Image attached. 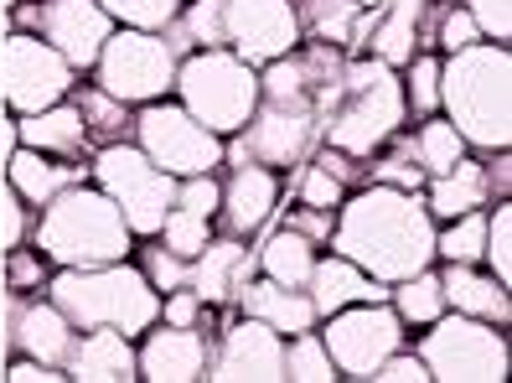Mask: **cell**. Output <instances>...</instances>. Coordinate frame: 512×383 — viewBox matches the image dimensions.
Wrapping results in <instances>:
<instances>
[{
    "label": "cell",
    "instance_id": "7c38bea8",
    "mask_svg": "<svg viewBox=\"0 0 512 383\" xmlns=\"http://www.w3.org/2000/svg\"><path fill=\"white\" fill-rule=\"evenodd\" d=\"M99 88L125 104H156L166 99V88H176V57L166 47L161 32H135V26H119L99 52Z\"/></svg>",
    "mask_w": 512,
    "mask_h": 383
},
{
    "label": "cell",
    "instance_id": "ab89813d",
    "mask_svg": "<svg viewBox=\"0 0 512 383\" xmlns=\"http://www.w3.org/2000/svg\"><path fill=\"white\" fill-rule=\"evenodd\" d=\"M404 109H414V114H430L440 109V57H409V83H404Z\"/></svg>",
    "mask_w": 512,
    "mask_h": 383
},
{
    "label": "cell",
    "instance_id": "f6af8a7d",
    "mask_svg": "<svg viewBox=\"0 0 512 383\" xmlns=\"http://www.w3.org/2000/svg\"><path fill=\"white\" fill-rule=\"evenodd\" d=\"M466 16L476 21V32L487 42L512 37V0H466Z\"/></svg>",
    "mask_w": 512,
    "mask_h": 383
},
{
    "label": "cell",
    "instance_id": "d4e9b609",
    "mask_svg": "<svg viewBox=\"0 0 512 383\" xmlns=\"http://www.w3.org/2000/svg\"><path fill=\"white\" fill-rule=\"evenodd\" d=\"M238 306H244V316L264 321V327H275L280 337H300L316 327V306L306 290H290V285H275V280H249L244 290H238Z\"/></svg>",
    "mask_w": 512,
    "mask_h": 383
},
{
    "label": "cell",
    "instance_id": "681fc988",
    "mask_svg": "<svg viewBox=\"0 0 512 383\" xmlns=\"http://www.w3.org/2000/svg\"><path fill=\"white\" fill-rule=\"evenodd\" d=\"M285 228H295L300 239H311L316 249L331 244V213H326V208H295V213L285 218Z\"/></svg>",
    "mask_w": 512,
    "mask_h": 383
},
{
    "label": "cell",
    "instance_id": "6f0895ef",
    "mask_svg": "<svg viewBox=\"0 0 512 383\" xmlns=\"http://www.w3.org/2000/svg\"><path fill=\"white\" fill-rule=\"evenodd\" d=\"M357 6H383V0H357Z\"/></svg>",
    "mask_w": 512,
    "mask_h": 383
},
{
    "label": "cell",
    "instance_id": "5bb4252c",
    "mask_svg": "<svg viewBox=\"0 0 512 383\" xmlns=\"http://www.w3.org/2000/svg\"><path fill=\"white\" fill-rule=\"evenodd\" d=\"M11 11H16L21 32H32L47 47H57L78 73L94 68L104 42L114 37V21L99 0H32V6H11Z\"/></svg>",
    "mask_w": 512,
    "mask_h": 383
},
{
    "label": "cell",
    "instance_id": "52a82bcc",
    "mask_svg": "<svg viewBox=\"0 0 512 383\" xmlns=\"http://www.w3.org/2000/svg\"><path fill=\"white\" fill-rule=\"evenodd\" d=\"M176 94L197 125H207L213 135H238L254 120L259 68H249L228 47H202L176 63Z\"/></svg>",
    "mask_w": 512,
    "mask_h": 383
},
{
    "label": "cell",
    "instance_id": "ba28073f",
    "mask_svg": "<svg viewBox=\"0 0 512 383\" xmlns=\"http://www.w3.org/2000/svg\"><path fill=\"white\" fill-rule=\"evenodd\" d=\"M419 363L430 383H502L507 378V337L481 316L440 311L430 332L419 337Z\"/></svg>",
    "mask_w": 512,
    "mask_h": 383
},
{
    "label": "cell",
    "instance_id": "d6a6232c",
    "mask_svg": "<svg viewBox=\"0 0 512 383\" xmlns=\"http://www.w3.org/2000/svg\"><path fill=\"white\" fill-rule=\"evenodd\" d=\"M78 114H83V130H88V140H99V145H114V140H125L130 130H135V114H130V104L125 99H114V94H104V88L94 83L88 94L78 99Z\"/></svg>",
    "mask_w": 512,
    "mask_h": 383
},
{
    "label": "cell",
    "instance_id": "5b68a950",
    "mask_svg": "<svg viewBox=\"0 0 512 383\" xmlns=\"http://www.w3.org/2000/svg\"><path fill=\"white\" fill-rule=\"evenodd\" d=\"M404 78L399 68L378 63V57H363V63H347L342 83L331 94L326 114H321V140L331 151L347 156H373L378 145H388L404 125Z\"/></svg>",
    "mask_w": 512,
    "mask_h": 383
},
{
    "label": "cell",
    "instance_id": "db71d44e",
    "mask_svg": "<svg viewBox=\"0 0 512 383\" xmlns=\"http://www.w3.org/2000/svg\"><path fill=\"white\" fill-rule=\"evenodd\" d=\"M6 352H11V332L0 327V378H6Z\"/></svg>",
    "mask_w": 512,
    "mask_h": 383
},
{
    "label": "cell",
    "instance_id": "cb8c5ba5",
    "mask_svg": "<svg viewBox=\"0 0 512 383\" xmlns=\"http://www.w3.org/2000/svg\"><path fill=\"white\" fill-rule=\"evenodd\" d=\"M306 296H311L316 316H331V311H342V306L388 301V285H383V280H373L368 270H357L352 259L331 254V259H316V270H311V285H306Z\"/></svg>",
    "mask_w": 512,
    "mask_h": 383
},
{
    "label": "cell",
    "instance_id": "7bdbcfd3",
    "mask_svg": "<svg viewBox=\"0 0 512 383\" xmlns=\"http://www.w3.org/2000/svg\"><path fill=\"white\" fill-rule=\"evenodd\" d=\"M497 270V280L507 285L512 280V208L507 202H497V213L487 218V254H481Z\"/></svg>",
    "mask_w": 512,
    "mask_h": 383
},
{
    "label": "cell",
    "instance_id": "8fae6325",
    "mask_svg": "<svg viewBox=\"0 0 512 383\" xmlns=\"http://www.w3.org/2000/svg\"><path fill=\"white\" fill-rule=\"evenodd\" d=\"M78 83V68L57 47H47L32 32H6L0 42V94L6 109L16 114H42L52 104H63Z\"/></svg>",
    "mask_w": 512,
    "mask_h": 383
},
{
    "label": "cell",
    "instance_id": "ee69618b",
    "mask_svg": "<svg viewBox=\"0 0 512 383\" xmlns=\"http://www.w3.org/2000/svg\"><path fill=\"white\" fill-rule=\"evenodd\" d=\"M342 197H347V187L337 182L331 171H321V166H306L300 171V208H342Z\"/></svg>",
    "mask_w": 512,
    "mask_h": 383
},
{
    "label": "cell",
    "instance_id": "e0dca14e",
    "mask_svg": "<svg viewBox=\"0 0 512 383\" xmlns=\"http://www.w3.org/2000/svg\"><path fill=\"white\" fill-rule=\"evenodd\" d=\"M218 197H223V187L213 182V171H207V176H182V182H176V202H171V213H166V223H161L171 254L197 259L207 244H213Z\"/></svg>",
    "mask_w": 512,
    "mask_h": 383
},
{
    "label": "cell",
    "instance_id": "603a6c76",
    "mask_svg": "<svg viewBox=\"0 0 512 383\" xmlns=\"http://www.w3.org/2000/svg\"><path fill=\"white\" fill-rule=\"evenodd\" d=\"M83 176H88V166H78V161H57V156H42V151H32V145L11 151V161H6V182H11V192L26 202V208H47V202H52L57 192L78 187Z\"/></svg>",
    "mask_w": 512,
    "mask_h": 383
},
{
    "label": "cell",
    "instance_id": "f5cc1de1",
    "mask_svg": "<svg viewBox=\"0 0 512 383\" xmlns=\"http://www.w3.org/2000/svg\"><path fill=\"white\" fill-rule=\"evenodd\" d=\"M321 171H331V176H337V182L342 187H352V182H363V166H357V156H347V151H331V145H326V151H321V161H316Z\"/></svg>",
    "mask_w": 512,
    "mask_h": 383
},
{
    "label": "cell",
    "instance_id": "60d3db41",
    "mask_svg": "<svg viewBox=\"0 0 512 383\" xmlns=\"http://www.w3.org/2000/svg\"><path fill=\"white\" fill-rule=\"evenodd\" d=\"M6 290L11 296H37L47 290V264H42V249H11L6 254Z\"/></svg>",
    "mask_w": 512,
    "mask_h": 383
},
{
    "label": "cell",
    "instance_id": "d6986e66",
    "mask_svg": "<svg viewBox=\"0 0 512 383\" xmlns=\"http://www.w3.org/2000/svg\"><path fill=\"white\" fill-rule=\"evenodd\" d=\"M280 202V176L269 166H254L244 161L228 182H223V197H218V223L228 239H244V233H259L269 223V213H275Z\"/></svg>",
    "mask_w": 512,
    "mask_h": 383
},
{
    "label": "cell",
    "instance_id": "8d00e7d4",
    "mask_svg": "<svg viewBox=\"0 0 512 383\" xmlns=\"http://www.w3.org/2000/svg\"><path fill=\"white\" fill-rule=\"evenodd\" d=\"M435 254L445 264H476L481 254H487V213H461V218H450L445 233H435Z\"/></svg>",
    "mask_w": 512,
    "mask_h": 383
},
{
    "label": "cell",
    "instance_id": "f35d334b",
    "mask_svg": "<svg viewBox=\"0 0 512 383\" xmlns=\"http://www.w3.org/2000/svg\"><path fill=\"white\" fill-rule=\"evenodd\" d=\"M109 11V21L135 26V32H166V26L182 16V0H99Z\"/></svg>",
    "mask_w": 512,
    "mask_h": 383
},
{
    "label": "cell",
    "instance_id": "4dcf8cb0",
    "mask_svg": "<svg viewBox=\"0 0 512 383\" xmlns=\"http://www.w3.org/2000/svg\"><path fill=\"white\" fill-rule=\"evenodd\" d=\"M166 47L171 57L182 63V57L197 47H228V26H223V0H192V6L166 26Z\"/></svg>",
    "mask_w": 512,
    "mask_h": 383
},
{
    "label": "cell",
    "instance_id": "b9f144b4",
    "mask_svg": "<svg viewBox=\"0 0 512 383\" xmlns=\"http://www.w3.org/2000/svg\"><path fill=\"white\" fill-rule=\"evenodd\" d=\"M145 280L161 290V296H171V290H182L187 280H192V259H182V254H171L166 244H156V249H145Z\"/></svg>",
    "mask_w": 512,
    "mask_h": 383
},
{
    "label": "cell",
    "instance_id": "8992f818",
    "mask_svg": "<svg viewBox=\"0 0 512 383\" xmlns=\"http://www.w3.org/2000/svg\"><path fill=\"white\" fill-rule=\"evenodd\" d=\"M130 223L125 213L109 202V192L99 187H68L57 192L37 228H32V244L42 249V259L63 264V270H94V264H114L130 254Z\"/></svg>",
    "mask_w": 512,
    "mask_h": 383
},
{
    "label": "cell",
    "instance_id": "d590c367",
    "mask_svg": "<svg viewBox=\"0 0 512 383\" xmlns=\"http://www.w3.org/2000/svg\"><path fill=\"white\" fill-rule=\"evenodd\" d=\"M26 239V202L11 192V182H0V327L11 332V306L16 296L6 290V254Z\"/></svg>",
    "mask_w": 512,
    "mask_h": 383
},
{
    "label": "cell",
    "instance_id": "680465c9",
    "mask_svg": "<svg viewBox=\"0 0 512 383\" xmlns=\"http://www.w3.org/2000/svg\"><path fill=\"white\" fill-rule=\"evenodd\" d=\"M0 182H6V176H0Z\"/></svg>",
    "mask_w": 512,
    "mask_h": 383
},
{
    "label": "cell",
    "instance_id": "f1b7e54d",
    "mask_svg": "<svg viewBox=\"0 0 512 383\" xmlns=\"http://www.w3.org/2000/svg\"><path fill=\"white\" fill-rule=\"evenodd\" d=\"M425 6L430 0H383V16L373 26V57L388 68H409V57L419 47V21H425Z\"/></svg>",
    "mask_w": 512,
    "mask_h": 383
},
{
    "label": "cell",
    "instance_id": "836d02e7",
    "mask_svg": "<svg viewBox=\"0 0 512 383\" xmlns=\"http://www.w3.org/2000/svg\"><path fill=\"white\" fill-rule=\"evenodd\" d=\"M300 6H306V11H295L300 32H311L316 42H331V47H347L357 11H368V6H357V0H300Z\"/></svg>",
    "mask_w": 512,
    "mask_h": 383
},
{
    "label": "cell",
    "instance_id": "74e56055",
    "mask_svg": "<svg viewBox=\"0 0 512 383\" xmlns=\"http://www.w3.org/2000/svg\"><path fill=\"white\" fill-rule=\"evenodd\" d=\"M285 378H290V383H331V378H342L316 327L300 332V337L285 347Z\"/></svg>",
    "mask_w": 512,
    "mask_h": 383
},
{
    "label": "cell",
    "instance_id": "bcb514c9",
    "mask_svg": "<svg viewBox=\"0 0 512 383\" xmlns=\"http://www.w3.org/2000/svg\"><path fill=\"white\" fill-rule=\"evenodd\" d=\"M373 383H430V368L419 363V352H388V358L378 363V373H373Z\"/></svg>",
    "mask_w": 512,
    "mask_h": 383
},
{
    "label": "cell",
    "instance_id": "277c9868",
    "mask_svg": "<svg viewBox=\"0 0 512 383\" xmlns=\"http://www.w3.org/2000/svg\"><path fill=\"white\" fill-rule=\"evenodd\" d=\"M47 301L63 311L78 332L88 327H114V332H150L161 321V290L145 280V270L114 259L94 270H57L47 280Z\"/></svg>",
    "mask_w": 512,
    "mask_h": 383
},
{
    "label": "cell",
    "instance_id": "2e32d148",
    "mask_svg": "<svg viewBox=\"0 0 512 383\" xmlns=\"http://www.w3.org/2000/svg\"><path fill=\"white\" fill-rule=\"evenodd\" d=\"M213 383H290L285 378V337L264 321L244 316L223 332V347L207 358Z\"/></svg>",
    "mask_w": 512,
    "mask_h": 383
},
{
    "label": "cell",
    "instance_id": "4316f807",
    "mask_svg": "<svg viewBox=\"0 0 512 383\" xmlns=\"http://www.w3.org/2000/svg\"><path fill=\"white\" fill-rule=\"evenodd\" d=\"M16 140L21 145H32V151L42 156H57V161H73L83 145H88V130H83V114L78 104H52L42 114H21L16 120Z\"/></svg>",
    "mask_w": 512,
    "mask_h": 383
},
{
    "label": "cell",
    "instance_id": "9c48e42d",
    "mask_svg": "<svg viewBox=\"0 0 512 383\" xmlns=\"http://www.w3.org/2000/svg\"><path fill=\"white\" fill-rule=\"evenodd\" d=\"M94 182L99 192H109V202L119 213H125L130 233H140V239H156L171 202H176V176H166L156 161H150L140 145L130 140H114V145H99L94 151Z\"/></svg>",
    "mask_w": 512,
    "mask_h": 383
},
{
    "label": "cell",
    "instance_id": "7a4b0ae2",
    "mask_svg": "<svg viewBox=\"0 0 512 383\" xmlns=\"http://www.w3.org/2000/svg\"><path fill=\"white\" fill-rule=\"evenodd\" d=\"M331 249L368 270L383 285H399L435 259V218L419 192L404 187H363L357 197H342L337 228H331Z\"/></svg>",
    "mask_w": 512,
    "mask_h": 383
},
{
    "label": "cell",
    "instance_id": "7402d4cb",
    "mask_svg": "<svg viewBox=\"0 0 512 383\" xmlns=\"http://www.w3.org/2000/svg\"><path fill=\"white\" fill-rule=\"evenodd\" d=\"M254 280V254L244 249V239H213L197 259H192V290L202 306H228L238 301V290Z\"/></svg>",
    "mask_w": 512,
    "mask_h": 383
},
{
    "label": "cell",
    "instance_id": "30bf717a",
    "mask_svg": "<svg viewBox=\"0 0 512 383\" xmlns=\"http://www.w3.org/2000/svg\"><path fill=\"white\" fill-rule=\"evenodd\" d=\"M135 140H140V151L156 161L166 176H207V171H218L223 166V135H213L207 125H197L192 114L182 104H140L135 114Z\"/></svg>",
    "mask_w": 512,
    "mask_h": 383
},
{
    "label": "cell",
    "instance_id": "ffe728a7",
    "mask_svg": "<svg viewBox=\"0 0 512 383\" xmlns=\"http://www.w3.org/2000/svg\"><path fill=\"white\" fill-rule=\"evenodd\" d=\"M135 358H140V378H150V383H197V378H207V342H202L197 327L150 332Z\"/></svg>",
    "mask_w": 512,
    "mask_h": 383
},
{
    "label": "cell",
    "instance_id": "816d5d0a",
    "mask_svg": "<svg viewBox=\"0 0 512 383\" xmlns=\"http://www.w3.org/2000/svg\"><path fill=\"white\" fill-rule=\"evenodd\" d=\"M6 378H11V383H63L68 373H63V368H47V363H37V358H16V363H6Z\"/></svg>",
    "mask_w": 512,
    "mask_h": 383
},
{
    "label": "cell",
    "instance_id": "6da1fadb",
    "mask_svg": "<svg viewBox=\"0 0 512 383\" xmlns=\"http://www.w3.org/2000/svg\"><path fill=\"white\" fill-rule=\"evenodd\" d=\"M342 68H347V57L331 42H311V47L275 57L259 73V104H254V120L238 130L233 161L238 166L254 161L269 171L306 161L321 135V114L342 83Z\"/></svg>",
    "mask_w": 512,
    "mask_h": 383
},
{
    "label": "cell",
    "instance_id": "3957f363",
    "mask_svg": "<svg viewBox=\"0 0 512 383\" xmlns=\"http://www.w3.org/2000/svg\"><path fill=\"white\" fill-rule=\"evenodd\" d=\"M440 109L476 151L512 145V52L502 42H471L440 63Z\"/></svg>",
    "mask_w": 512,
    "mask_h": 383
},
{
    "label": "cell",
    "instance_id": "484cf974",
    "mask_svg": "<svg viewBox=\"0 0 512 383\" xmlns=\"http://www.w3.org/2000/svg\"><path fill=\"white\" fill-rule=\"evenodd\" d=\"M440 290H445V306H456L466 316H481L492 327H507L512 306H507V285L497 275H481L476 264H445L440 270Z\"/></svg>",
    "mask_w": 512,
    "mask_h": 383
},
{
    "label": "cell",
    "instance_id": "f907efd6",
    "mask_svg": "<svg viewBox=\"0 0 512 383\" xmlns=\"http://www.w3.org/2000/svg\"><path fill=\"white\" fill-rule=\"evenodd\" d=\"M368 176H373V182H383V187H404V192H414L419 182H425V171L409 166V161H378Z\"/></svg>",
    "mask_w": 512,
    "mask_h": 383
},
{
    "label": "cell",
    "instance_id": "9a60e30c",
    "mask_svg": "<svg viewBox=\"0 0 512 383\" xmlns=\"http://www.w3.org/2000/svg\"><path fill=\"white\" fill-rule=\"evenodd\" d=\"M228 52H238L249 68H269L275 57L300 47L295 0H223Z\"/></svg>",
    "mask_w": 512,
    "mask_h": 383
},
{
    "label": "cell",
    "instance_id": "11a10c76",
    "mask_svg": "<svg viewBox=\"0 0 512 383\" xmlns=\"http://www.w3.org/2000/svg\"><path fill=\"white\" fill-rule=\"evenodd\" d=\"M0 42H6V16H0ZM0 109H6V94H0Z\"/></svg>",
    "mask_w": 512,
    "mask_h": 383
},
{
    "label": "cell",
    "instance_id": "ac0fdd59",
    "mask_svg": "<svg viewBox=\"0 0 512 383\" xmlns=\"http://www.w3.org/2000/svg\"><path fill=\"white\" fill-rule=\"evenodd\" d=\"M78 327L57 311L52 301H37V296H16L11 306V347L21 352V358H37L47 368H63L68 352H73V337Z\"/></svg>",
    "mask_w": 512,
    "mask_h": 383
},
{
    "label": "cell",
    "instance_id": "9f6ffc18",
    "mask_svg": "<svg viewBox=\"0 0 512 383\" xmlns=\"http://www.w3.org/2000/svg\"><path fill=\"white\" fill-rule=\"evenodd\" d=\"M11 6H21V0H0V16H6V11H11Z\"/></svg>",
    "mask_w": 512,
    "mask_h": 383
},
{
    "label": "cell",
    "instance_id": "7dc6e473",
    "mask_svg": "<svg viewBox=\"0 0 512 383\" xmlns=\"http://www.w3.org/2000/svg\"><path fill=\"white\" fill-rule=\"evenodd\" d=\"M161 316H166V327H197L207 316V306L197 301L192 285H182V290H171V296H161Z\"/></svg>",
    "mask_w": 512,
    "mask_h": 383
},
{
    "label": "cell",
    "instance_id": "f546056e",
    "mask_svg": "<svg viewBox=\"0 0 512 383\" xmlns=\"http://www.w3.org/2000/svg\"><path fill=\"white\" fill-rule=\"evenodd\" d=\"M316 244L311 239H300L295 228H280L275 239H269L259 249V270L264 280H275V285H290V290H306L311 285V270H316Z\"/></svg>",
    "mask_w": 512,
    "mask_h": 383
},
{
    "label": "cell",
    "instance_id": "1f68e13d",
    "mask_svg": "<svg viewBox=\"0 0 512 383\" xmlns=\"http://www.w3.org/2000/svg\"><path fill=\"white\" fill-rule=\"evenodd\" d=\"M399 140V135H394ZM399 151H404V161L414 156V166L425 171V176H445L450 166H456L461 156H466V140H461V130L450 125V120H430L419 125V135L414 140H399Z\"/></svg>",
    "mask_w": 512,
    "mask_h": 383
},
{
    "label": "cell",
    "instance_id": "83f0119b",
    "mask_svg": "<svg viewBox=\"0 0 512 383\" xmlns=\"http://www.w3.org/2000/svg\"><path fill=\"white\" fill-rule=\"evenodd\" d=\"M487 166L481 161H456L445 176H430V197H425V208L430 218H461V213H476V208H487Z\"/></svg>",
    "mask_w": 512,
    "mask_h": 383
},
{
    "label": "cell",
    "instance_id": "c3c4849f",
    "mask_svg": "<svg viewBox=\"0 0 512 383\" xmlns=\"http://www.w3.org/2000/svg\"><path fill=\"white\" fill-rule=\"evenodd\" d=\"M471 42H481L476 21L466 16V6H461V11L450 6V11L440 16V37H435V47H445V52H461V47H471Z\"/></svg>",
    "mask_w": 512,
    "mask_h": 383
},
{
    "label": "cell",
    "instance_id": "44dd1931",
    "mask_svg": "<svg viewBox=\"0 0 512 383\" xmlns=\"http://www.w3.org/2000/svg\"><path fill=\"white\" fill-rule=\"evenodd\" d=\"M63 373L73 383H135L140 378V358L125 332L114 327H88L83 342H73Z\"/></svg>",
    "mask_w": 512,
    "mask_h": 383
},
{
    "label": "cell",
    "instance_id": "4fadbf2b",
    "mask_svg": "<svg viewBox=\"0 0 512 383\" xmlns=\"http://www.w3.org/2000/svg\"><path fill=\"white\" fill-rule=\"evenodd\" d=\"M321 342L331 352V363H337L342 378H373L378 363L388 352L404 347V321L388 301H363V306H342L326 316L321 327Z\"/></svg>",
    "mask_w": 512,
    "mask_h": 383
},
{
    "label": "cell",
    "instance_id": "e575fe53",
    "mask_svg": "<svg viewBox=\"0 0 512 383\" xmlns=\"http://www.w3.org/2000/svg\"><path fill=\"white\" fill-rule=\"evenodd\" d=\"M388 296H394L399 321H414V327H430V321L445 311V290H440V275L435 270H419V275L399 280Z\"/></svg>",
    "mask_w": 512,
    "mask_h": 383
}]
</instances>
